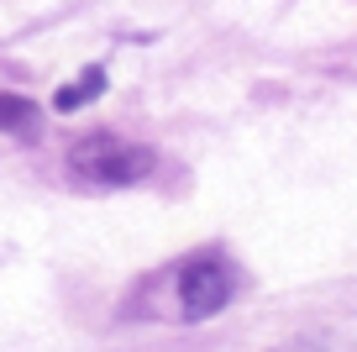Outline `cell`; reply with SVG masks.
I'll return each mask as SVG.
<instances>
[{
  "label": "cell",
  "mask_w": 357,
  "mask_h": 352,
  "mask_svg": "<svg viewBox=\"0 0 357 352\" xmlns=\"http://www.w3.org/2000/svg\"><path fill=\"white\" fill-rule=\"evenodd\" d=\"M68 163H74L79 179H89V184H105V189L137 184V179L153 174V153H147V147H137V142H121V137H111V132L74 142Z\"/></svg>",
  "instance_id": "6da1fadb"
},
{
  "label": "cell",
  "mask_w": 357,
  "mask_h": 352,
  "mask_svg": "<svg viewBox=\"0 0 357 352\" xmlns=\"http://www.w3.org/2000/svg\"><path fill=\"white\" fill-rule=\"evenodd\" d=\"M231 295H236V274L226 258L195 253L190 263L178 268V310H184V321H205L215 310H226Z\"/></svg>",
  "instance_id": "7a4b0ae2"
},
{
  "label": "cell",
  "mask_w": 357,
  "mask_h": 352,
  "mask_svg": "<svg viewBox=\"0 0 357 352\" xmlns=\"http://www.w3.org/2000/svg\"><path fill=\"white\" fill-rule=\"evenodd\" d=\"M37 122H43V110L22 95H0V132H16V137H32Z\"/></svg>",
  "instance_id": "3957f363"
},
{
  "label": "cell",
  "mask_w": 357,
  "mask_h": 352,
  "mask_svg": "<svg viewBox=\"0 0 357 352\" xmlns=\"http://www.w3.org/2000/svg\"><path fill=\"white\" fill-rule=\"evenodd\" d=\"M100 89H105V74H100V68H89L84 79H74V85H63V89L53 95V110H79L84 100L100 95Z\"/></svg>",
  "instance_id": "277c9868"
}]
</instances>
